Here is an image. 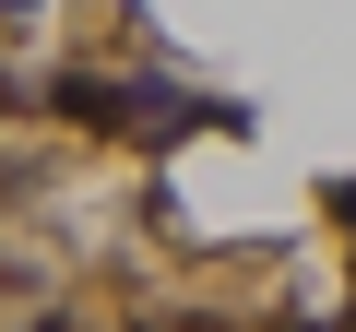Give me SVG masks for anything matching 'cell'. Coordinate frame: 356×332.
<instances>
[{"instance_id": "1", "label": "cell", "mask_w": 356, "mask_h": 332, "mask_svg": "<svg viewBox=\"0 0 356 332\" xmlns=\"http://www.w3.org/2000/svg\"><path fill=\"white\" fill-rule=\"evenodd\" d=\"M332 214H344V226H356V179H344V190H332Z\"/></svg>"}, {"instance_id": "2", "label": "cell", "mask_w": 356, "mask_h": 332, "mask_svg": "<svg viewBox=\"0 0 356 332\" xmlns=\"http://www.w3.org/2000/svg\"><path fill=\"white\" fill-rule=\"evenodd\" d=\"M344 332H356V308H344Z\"/></svg>"}]
</instances>
